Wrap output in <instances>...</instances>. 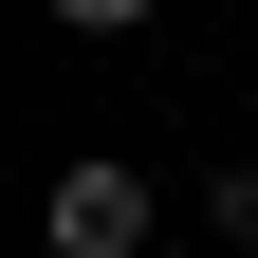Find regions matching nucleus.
<instances>
[{
  "instance_id": "obj_1",
  "label": "nucleus",
  "mask_w": 258,
  "mask_h": 258,
  "mask_svg": "<svg viewBox=\"0 0 258 258\" xmlns=\"http://www.w3.org/2000/svg\"><path fill=\"white\" fill-rule=\"evenodd\" d=\"M37 240H55V258H148V166H111V148H92V166H55Z\"/></svg>"
},
{
  "instance_id": "obj_2",
  "label": "nucleus",
  "mask_w": 258,
  "mask_h": 258,
  "mask_svg": "<svg viewBox=\"0 0 258 258\" xmlns=\"http://www.w3.org/2000/svg\"><path fill=\"white\" fill-rule=\"evenodd\" d=\"M203 221H221V240H258V166H221V184H203Z\"/></svg>"
},
{
  "instance_id": "obj_3",
  "label": "nucleus",
  "mask_w": 258,
  "mask_h": 258,
  "mask_svg": "<svg viewBox=\"0 0 258 258\" xmlns=\"http://www.w3.org/2000/svg\"><path fill=\"white\" fill-rule=\"evenodd\" d=\"M37 19H74V37H129V19H148V0H37Z\"/></svg>"
}]
</instances>
